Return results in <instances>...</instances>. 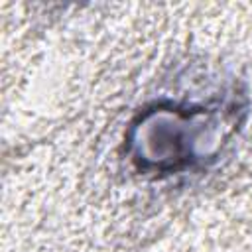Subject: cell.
I'll return each mask as SVG.
<instances>
[{
    "label": "cell",
    "mask_w": 252,
    "mask_h": 252,
    "mask_svg": "<svg viewBox=\"0 0 252 252\" xmlns=\"http://www.w3.org/2000/svg\"><path fill=\"white\" fill-rule=\"evenodd\" d=\"M248 114L244 94L209 96L201 102L159 100L128 124L124 146L140 173L171 175L215 163Z\"/></svg>",
    "instance_id": "6da1fadb"
}]
</instances>
